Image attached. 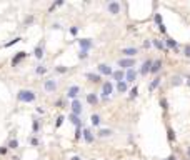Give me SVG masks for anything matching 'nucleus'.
I'll return each instance as SVG.
<instances>
[{
	"label": "nucleus",
	"mask_w": 190,
	"mask_h": 160,
	"mask_svg": "<svg viewBox=\"0 0 190 160\" xmlns=\"http://www.w3.org/2000/svg\"><path fill=\"white\" fill-rule=\"evenodd\" d=\"M17 100L20 103H34L37 100V93L30 89H22L17 92Z\"/></svg>",
	"instance_id": "nucleus-1"
},
{
	"label": "nucleus",
	"mask_w": 190,
	"mask_h": 160,
	"mask_svg": "<svg viewBox=\"0 0 190 160\" xmlns=\"http://www.w3.org/2000/svg\"><path fill=\"white\" fill-rule=\"evenodd\" d=\"M102 100L107 102L110 98V95L114 93V82L112 80H105V82H102Z\"/></svg>",
	"instance_id": "nucleus-2"
},
{
	"label": "nucleus",
	"mask_w": 190,
	"mask_h": 160,
	"mask_svg": "<svg viewBox=\"0 0 190 160\" xmlns=\"http://www.w3.org/2000/svg\"><path fill=\"white\" fill-rule=\"evenodd\" d=\"M105 7H107V12H109L110 15H114V17L122 12V4H120V2H117V0H110Z\"/></svg>",
	"instance_id": "nucleus-3"
},
{
	"label": "nucleus",
	"mask_w": 190,
	"mask_h": 160,
	"mask_svg": "<svg viewBox=\"0 0 190 160\" xmlns=\"http://www.w3.org/2000/svg\"><path fill=\"white\" fill-rule=\"evenodd\" d=\"M57 89H59V82L55 79H47L45 82H43V90H45L47 93H55Z\"/></svg>",
	"instance_id": "nucleus-4"
},
{
	"label": "nucleus",
	"mask_w": 190,
	"mask_h": 160,
	"mask_svg": "<svg viewBox=\"0 0 190 160\" xmlns=\"http://www.w3.org/2000/svg\"><path fill=\"white\" fill-rule=\"evenodd\" d=\"M117 65L122 68V70L127 72V70H130V68L135 67V59H127V57H122V59L117 62Z\"/></svg>",
	"instance_id": "nucleus-5"
},
{
	"label": "nucleus",
	"mask_w": 190,
	"mask_h": 160,
	"mask_svg": "<svg viewBox=\"0 0 190 160\" xmlns=\"http://www.w3.org/2000/svg\"><path fill=\"white\" fill-rule=\"evenodd\" d=\"M152 65H153V60H152V59H147V60H144V62H142V65H140V70H139V73H140L142 77L148 75V73H150V70H152Z\"/></svg>",
	"instance_id": "nucleus-6"
},
{
	"label": "nucleus",
	"mask_w": 190,
	"mask_h": 160,
	"mask_svg": "<svg viewBox=\"0 0 190 160\" xmlns=\"http://www.w3.org/2000/svg\"><path fill=\"white\" fill-rule=\"evenodd\" d=\"M80 93H82V89L78 87V85H70V87L67 89V93H65V95H67V98H72V100H77Z\"/></svg>",
	"instance_id": "nucleus-7"
},
{
	"label": "nucleus",
	"mask_w": 190,
	"mask_h": 160,
	"mask_svg": "<svg viewBox=\"0 0 190 160\" xmlns=\"http://www.w3.org/2000/svg\"><path fill=\"white\" fill-rule=\"evenodd\" d=\"M97 73L105 75V77H112L114 75V68L110 67V65H107V63H100V65L97 67Z\"/></svg>",
	"instance_id": "nucleus-8"
},
{
	"label": "nucleus",
	"mask_w": 190,
	"mask_h": 160,
	"mask_svg": "<svg viewBox=\"0 0 190 160\" xmlns=\"http://www.w3.org/2000/svg\"><path fill=\"white\" fill-rule=\"evenodd\" d=\"M139 75H140L139 70H135V68H130V70L125 72V82H127V84H134Z\"/></svg>",
	"instance_id": "nucleus-9"
},
{
	"label": "nucleus",
	"mask_w": 190,
	"mask_h": 160,
	"mask_svg": "<svg viewBox=\"0 0 190 160\" xmlns=\"http://www.w3.org/2000/svg\"><path fill=\"white\" fill-rule=\"evenodd\" d=\"M122 54L127 59H134V57L139 55V48L137 47H125V48H122Z\"/></svg>",
	"instance_id": "nucleus-10"
},
{
	"label": "nucleus",
	"mask_w": 190,
	"mask_h": 160,
	"mask_svg": "<svg viewBox=\"0 0 190 160\" xmlns=\"http://www.w3.org/2000/svg\"><path fill=\"white\" fill-rule=\"evenodd\" d=\"M82 137L87 143H93L95 142V134H93L90 128H82Z\"/></svg>",
	"instance_id": "nucleus-11"
},
{
	"label": "nucleus",
	"mask_w": 190,
	"mask_h": 160,
	"mask_svg": "<svg viewBox=\"0 0 190 160\" xmlns=\"http://www.w3.org/2000/svg\"><path fill=\"white\" fill-rule=\"evenodd\" d=\"M70 109H72V114L73 115H78L80 117L82 112H84V109H82V102L77 98V100H72V105H70Z\"/></svg>",
	"instance_id": "nucleus-12"
},
{
	"label": "nucleus",
	"mask_w": 190,
	"mask_h": 160,
	"mask_svg": "<svg viewBox=\"0 0 190 160\" xmlns=\"http://www.w3.org/2000/svg\"><path fill=\"white\" fill-rule=\"evenodd\" d=\"M165 45H167V48H170V50H173L175 54H177V50H178V42L177 40H173L172 37H165Z\"/></svg>",
	"instance_id": "nucleus-13"
},
{
	"label": "nucleus",
	"mask_w": 190,
	"mask_h": 160,
	"mask_svg": "<svg viewBox=\"0 0 190 160\" xmlns=\"http://www.w3.org/2000/svg\"><path fill=\"white\" fill-rule=\"evenodd\" d=\"M78 45H80V50L89 52L93 47V42H92V38H82V40H78Z\"/></svg>",
	"instance_id": "nucleus-14"
},
{
	"label": "nucleus",
	"mask_w": 190,
	"mask_h": 160,
	"mask_svg": "<svg viewBox=\"0 0 190 160\" xmlns=\"http://www.w3.org/2000/svg\"><path fill=\"white\" fill-rule=\"evenodd\" d=\"M98 102H100V98H98V95L95 92H89V93H87V103H89V105L95 107Z\"/></svg>",
	"instance_id": "nucleus-15"
},
{
	"label": "nucleus",
	"mask_w": 190,
	"mask_h": 160,
	"mask_svg": "<svg viewBox=\"0 0 190 160\" xmlns=\"http://www.w3.org/2000/svg\"><path fill=\"white\" fill-rule=\"evenodd\" d=\"M85 79H89V82H92V84H100L102 82V75L100 73H93V72L85 73Z\"/></svg>",
	"instance_id": "nucleus-16"
},
{
	"label": "nucleus",
	"mask_w": 190,
	"mask_h": 160,
	"mask_svg": "<svg viewBox=\"0 0 190 160\" xmlns=\"http://www.w3.org/2000/svg\"><path fill=\"white\" fill-rule=\"evenodd\" d=\"M162 65H164V63H162V60H160V59L153 60V65H152V70H150V73L157 77L158 73H160V70H162Z\"/></svg>",
	"instance_id": "nucleus-17"
},
{
	"label": "nucleus",
	"mask_w": 190,
	"mask_h": 160,
	"mask_svg": "<svg viewBox=\"0 0 190 160\" xmlns=\"http://www.w3.org/2000/svg\"><path fill=\"white\" fill-rule=\"evenodd\" d=\"M112 79L115 80V82H123L125 80V70H122V68H117V70H114V75H112Z\"/></svg>",
	"instance_id": "nucleus-18"
},
{
	"label": "nucleus",
	"mask_w": 190,
	"mask_h": 160,
	"mask_svg": "<svg viewBox=\"0 0 190 160\" xmlns=\"http://www.w3.org/2000/svg\"><path fill=\"white\" fill-rule=\"evenodd\" d=\"M25 57H27V52H18V54L12 59V67H17V65L25 59Z\"/></svg>",
	"instance_id": "nucleus-19"
},
{
	"label": "nucleus",
	"mask_w": 190,
	"mask_h": 160,
	"mask_svg": "<svg viewBox=\"0 0 190 160\" xmlns=\"http://www.w3.org/2000/svg\"><path fill=\"white\" fill-rule=\"evenodd\" d=\"M160 82H162V79H160L158 75H157V77H153V79H152V82L148 84V92H153V90H157V87L160 85Z\"/></svg>",
	"instance_id": "nucleus-20"
},
{
	"label": "nucleus",
	"mask_w": 190,
	"mask_h": 160,
	"mask_svg": "<svg viewBox=\"0 0 190 160\" xmlns=\"http://www.w3.org/2000/svg\"><path fill=\"white\" fill-rule=\"evenodd\" d=\"M152 45L155 47L157 50H169L167 45H165V42H162V40H158V38H152Z\"/></svg>",
	"instance_id": "nucleus-21"
},
{
	"label": "nucleus",
	"mask_w": 190,
	"mask_h": 160,
	"mask_svg": "<svg viewBox=\"0 0 190 160\" xmlns=\"http://www.w3.org/2000/svg\"><path fill=\"white\" fill-rule=\"evenodd\" d=\"M115 89H117L118 93H127L128 92V84H127L125 80H123V82H118V84L115 85Z\"/></svg>",
	"instance_id": "nucleus-22"
},
{
	"label": "nucleus",
	"mask_w": 190,
	"mask_h": 160,
	"mask_svg": "<svg viewBox=\"0 0 190 160\" xmlns=\"http://www.w3.org/2000/svg\"><path fill=\"white\" fill-rule=\"evenodd\" d=\"M34 55H35V59H37V60H42L43 59V43H38V45L35 47Z\"/></svg>",
	"instance_id": "nucleus-23"
},
{
	"label": "nucleus",
	"mask_w": 190,
	"mask_h": 160,
	"mask_svg": "<svg viewBox=\"0 0 190 160\" xmlns=\"http://www.w3.org/2000/svg\"><path fill=\"white\" fill-rule=\"evenodd\" d=\"M90 123H92V127H100L102 117L98 114H92V115H90Z\"/></svg>",
	"instance_id": "nucleus-24"
},
{
	"label": "nucleus",
	"mask_w": 190,
	"mask_h": 160,
	"mask_svg": "<svg viewBox=\"0 0 190 160\" xmlns=\"http://www.w3.org/2000/svg\"><path fill=\"white\" fill-rule=\"evenodd\" d=\"M112 134H114V132H112V128H98L97 137H100V139H107V137H110Z\"/></svg>",
	"instance_id": "nucleus-25"
},
{
	"label": "nucleus",
	"mask_w": 190,
	"mask_h": 160,
	"mask_svg": "<svg viewBox=\"0 0 190 160\" xmlns=\"http://www.w3.org/2000/svg\"><path fill=\"white\" fill-rule=\"evenodd\" d=\"M68 122H72L73 125H75V128H77V127H82V120H80V117H78V115L68 114Z\"/></svg>",
	"instance_id": "nucleus-26"
},
{
	"label": "nucleus",
	"mask_w": 190,
	"mask_h": 160,
	"mask_svg": "<svg viewBox=\"0 0 190 160\" xmlns=\"http://www.w3.org/2000/svg\"><path fill=\"white\" fill-rule=\"evenodd\" d=\"M182 84H183V79H182L180 75H173L172 79H170V85H172V87H180Z\"/></svg>",
	"instance_id": "nucleus-27"
},
{
	"label": "nucleus",
	"mask_w": 190,
	"mask_h": 160,
	"mask_svg": "<svg viewBox=\"0 0 190 160\" xmlns=\"http://www.w3.org/2000/svg\"><path fill=\"white\" fill-rule=\"evenodd\" d=\"M7 147H9V150H17L18 148V140L17 139H10L9 142H7Z\"/></svg>",
	"instance_id": "nucleus-28"
},
{
	"label": "nucleus",
	"mask_w": 190,
	"mask_h": 160,
	"mask_svg": "<svg viewBox=\"0 0 190 160\" xmlns=\"http://www.w3.org/2000/svg\"><path fill=\"white\" fill-rule=\"evenodd\" d=\"M47 72H48V68L43 65V63H40V65H37V68H35V73L37 75H45Z\"/></svg>",
	"instance_id": "nucleus-29"
},
{
	"label": "nucleus",
	"mask_w": 190,
	"mask_h": 160,
	"mask_svg": "<svg viewBox=\"0 0 190 160\" xmlns=\"http://www.w3.org/2000/svg\"><path fill=\"white\" fill-rule=\"evenodd\" d=\"M167 140H169L170 143L175 142V132H173L172 127H167Z\"/></svg>",
	"instance_id": "nucleus-30"
},
{
	"label": "nucleus",
	"mask_w": 190,
	"mask_h": 160,
	"mask_svg": "<svg viewBox=\"0 0 190 160\" xmlns=\"http://www.w3.org/2000/svg\"><path fill=\"white\" fill-rule=\"evenodd\" d=\"M38 130H40V120L34 118V123H32V134H38Z\"/></svg>",
	"instance_id": "nucleus-31"
},
{
	"label": "nucleus",
	"mask_w": 190,
	"mask_h": 160,
	"mask_svg": "<svg viewBox=\"0 0 190 160\" xmlns=\"http://www.w3.org/2000/svg\"><path fill=\"white\" fill-rule=\"evenodd\" d=\"M55 72L60 73V75H63V73H67L68 72V67H65V65H57V67H55Z\"/></svg>",
	"instance_id": "nucleus-32"
},
{
	"label": "nucleus",
	"mask_w": 190,
	"mask_h": 160,
	"mask_svg": "<svg viewBox=\"0 0 190 160\" xmlns=\"http://www.w3.org/2000/svg\"><path fill=\"white\" fill-rule=\"evenodd\" d=\"M153 20H155L157 27H158V25H162V23H164V18H162V13H153Z\"/></svg>",
	"instance_id": "nucleus-33"
},
{
	"label": "nucleus",
	"mask_w": 190,
	"mask_h": 160,
	"mask_svg": "<svg viewBox=\"0 0 190 160\" xmlns=\"http://www.w3.org/2000/svg\"><path fill=\"white\" fill-rule=\"evenodd\" d=\"M63 4H65V2H63V0H59V2H54V4L50 5V9H48V10H50V12H54L55 9H59V7H62Z\"/></svg>",
	"instance_id": "nucleus-34"
},
{
	"label": "nucleus",
	"mask_w": 190,
	"mask_h": 160,
	"mask_svg": "<svg viewBox=\"0 0 190 160\" xmlns=\"http://www.w3.org/2000/svg\"><path fill=\"white\" fill-rule=\"evenodd\" d=\"M137 95H139V87H134V89L130 90V95H128V97H130V100H134V98H137Z\"/></svg>",
	"instance_id": "nucleus-35"
},
{
	"label": "nucleus",
	"mask_w": 190,
	"mask_h": 160,
	"mask_svg": "<svg viewBox=\"0 0 190 160\" xmlns=\"http://www.w3.org/2000/svg\"><path fill=\"white\" fill-rule=\"evenodd\" d=\"M29 143L32 145V147H38V143H40V142H38V139L35 137V135H32V137L29 139Z\"/></svg>",
	"instance_id": "nucleus-36"
},
{
	"label": "nucleus",
	"mask_w": 190,
	"mask_h": 160,
	"mask_svg": "<svg viewBox=\"0 0 190 160\" xmlns=\"http://www.w3.org/2000/svg\"><path fill=\"white\" fill-rule=\"evenodd\" d=\"M160 107H162V110H169V100L165 97L160 98Z\"/></svg>",
	"instance_id": "nucleus-37"
},
{
	"label": "nucleus",
	"mask_w": 190,
	"mask_h": 160,
	"mask_svg": "<svg viewBox=\"0 0 190 160\" xmlns=\"http://www.w3.org/2000/svg\"><path fill=\"white\" fill-rule=\"evenodd\" d=\"M63 120H65V117H63V115H59V117H57V122H55V128H60Z\"/></svg>",
	"instance_id": "nucleus-38"
},
{
	"label": "nucleus",
	"mask_w": 190,
	"mask_h": 160,
	"mask_svg": "<svg viewBox=\"0 0 190 160\" xmlns=\"http://www.w3.org/2000/svg\"><path fill=\"white\" fill-rule=\"evenodd\" d=\"M34 22H35V17H34V15H29V17L25 18V22H23V23H25V25L29 27V25H32Z\"/></svg>",
	"instance_id": "nucleus-39"
},
{
	"label": "nucleus",
	"mask_w": 190,
	"mask_h": 160,
	"mask_svg": "<svg viewBox=\"0 0 190 160\" xmlns=\"http://www.w3.org/2000/svg\"><path fill=\"white\" fill-rule=\"evenodd\" d=\"M182 54L185 55L187 59H190V43H187V45L183 47V52H182Z\"/></svg>",
	"instance_id": "nucleus-40"
},
{
	"label": "nucleus",
	"mask_w": 190,
	"mask_h": 160,
	"mask_svg": "<svg viewBox=\"0 0 190 160\" xmlns=\"http://www.w3.org/2000/svg\"><path fill=\"white\" fill-rule=\"evenodd\" d=\"M78 59H80V60H85V59H89V52H85V50H80V52H78Z\"/></svg>",
	"instance_id": "nucleus-41"
},
{
	"label": "nucleus",
	"mask_w": 190,
	"mask_h": 160,
	"mask_svg": "<svg viewBox=\"0 0 190 160\" xmlns=\"http://www.w3.org/2000/svg\"><path fill=\"white\" fill-rule=\"evenodd\" d=\"M7 153H9V147H7V145H2V147H0V155L5 157Z\"/></svg>",
	"instance_id": "nucleus-42"
},
{
	"label": "nucleus",
	"mask_w": 190,
	"mask_h": 160,
	"mask_svg": "<svg viewBox=\"0 0 190 160\" xmlns=\"http://www.w3.org/2000/svg\"><path fill=\"white\" fill-rule=\"evenodd\" d=\"M78 30H80V29H78V27H70V29H68V32H70V35H77V34H78Z\"/></svg>",
	"instance_id": "nucleus-43"
},
{
	"label": "nucleus",
	"mask_w": 190,
	"mask_h": 160,
	"mask_svg": "<svg viewBox=\"0 0 190 160\" xmlns=\"http://www.w3.org/2000/svg\"><path fill=\"white\" fill-rule=\"evenodd\" d=\"M152 40H148V38H147V40H144V48H147V50H148V48H152Z\"/></svg>",
	"instance_id": "nucleus-44"
},
{
	"label": "nucleus",
	"mask_w": 190,
	"mask_h": 160,
	"mask_svg": "<svg viewBox=\"0 0 190 160\" xmlns=\"http://www.w3.org/2000/svg\"><path fill=\"white\" fill-rule=\"evenodd\" d=\"M82 137V127H77L75 128V139H80Z\"/></svg>",
	"instance_id": "nucleus-45"
},
{
	"label": "nucleus",
	"mask_w": 190,
	"mask_h": 160,
	"mask_svg": "<svg viewBox=\"0 0 190 160\" xmlns=\"http://www.w3.org/2000/svg\"><path fill=\"white\" fill-rule=\"evenodd\" d=\"M20 40H22L20 37H17V38H13L12 42H9V43H5V47H10V45H13V43H18V42H20Z\"/></svg>",
	"instance_id": "nucleus-46"
},
{
	"label": "nucleus",
	"mask_w": 190,
	"mask_h": 160,
	"mask_svg": "<svg viewBox=\"0 0 190 160\" xmlns=\"http://www.w3.org/2000/svg\"><path fill=\"white\" fill-rule=\"evenodd\" d=\"M158 32H160L162 35H167V29H165L164 23H162V25H158Z\"/></svg>",
	"instance_id": "nucleus-47"
},
{
	"label": "nucleus",
	"mask_w": 190,
	"mask_h": 160,
	"mask_svg": "<svg viewBox=\"0 0 190 160\" xmlns=\"http://www.w3.org/2000/svg\"><path fill=\"white\" fill-rule=\"evenodd\" d=\"M68 160H82V157H78V155H72Z\"/></svg>",
	"instance_id": "nucleus-48"
},
{
	"label": "nucleus",
	"mask_w": 190,
	"mask_h": 160,
	"mask_svg": "<svg viewBox=\"0 0 190 160\" xmlns=\"http://www.w3.org/2000/svg\"><path fill=\"white\" fill-rule=\"evenodd\" d=\"M63 105V100H57L55 102V107H62Z\"/></svg>",
	"instance_id": "nucleus-49"
},
{
	"label": "nucleus",
	"mask_w": 190,
	"mask_h": 160,
	"mask_svg": "<svg viewBox=\"0 0 190 160\" xmlns=\"http://www.w3.org/2000/svg\"><path fill=\"white\" fill-rule=\"evenodd\" d=\"M52 29H57V30H59V29H62V27H60V23H52Z\"/></svg>",
	"instance_id": "nucleus-50"
},
{
	"label": "nucleus",
	"mask_w": 190,
	"mask_h": 160,
	"mask_svg": "<svg viewBox=\"0 0 190 160\" xmlns=\"http://www.w3.org/2000/svg\"><path fill=\"white\" fill-rule=\"evenodd\" d=\"M185 84L190 87V75H187V77H185Z\"/></svg>",
	"instance_id": "nucleus-51"
},
{
	"label": "nucleus",
	"mask_w": 190,
	"mask_h": 160,
	"mask_svg": "<svg viewBox=\"0 0 190 160\" xmlns=\"http://www.w3.org/2000/svg\"><path fill=\"white\" fill-rule=\"evenodd\" d=\"M37 112H38V114H42V115H43V112H45V110L40 109V107H37Z\"/></svg>",
	"instance_id": "nucleus-52"
},
{
	"label": "nucleus",
	"mask_w": 190,
	"mask_h": 160,
	"mask_svg": "<svg viewBox=\"0 0 190 160\" xmlns=\"http://www.w3.org/2000/svg\"><path fill=\"white\" fill-rule=\"evenodd\" d=\"M167 160H177V159H175V155H169V159H167Z\"/></svg>",
	"instance_id": "nucleus-53"
},
{
	"label": "nucleus",
	"mask_w": 190,
	"mask_h": 160,
	"mask_svg": "<svg viewBox=\"0 0 190 160\" xmlns=\"http://www.w3.org/2000/svg\"><path fill=\"white\" fill-rule=\"evenodd\" d=\"M187 157H189V160H190V147L187 148Z\"/></svg>",
	"instance_id": "nucleus-54"
},
{
	"label": "nucleus",
	"mask_w": 190,
	"mask_h": 160,
	"mask_svg": "<svg viewBox=\"0 0 190 160\" xmlns=\"http://www.w3.org/2000/svg\"><path fill=\"white\" fill-rule=\"evenodd\" d=\"M165 160H167V159H165Z\"/></svg>",
	"instance_id": "nucleus-55"
}]
</instances>
